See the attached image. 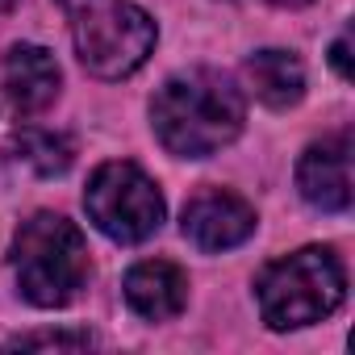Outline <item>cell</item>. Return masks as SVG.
I'll return each mask as SVG.
<instances>
[{"label": "cell", "mask_w": 355, "mask_h": 355, "mask_svg": "<svg viewBox=\"0 0 355 355\" xmlns=\"http://www.w3.org/2000/svg\"><path fill=\"white\" fill-rule=\"evenodd\" d=\"M63 71L46 46L17 42L0 51V117L5 121H30L46 113L59 101Z\"/></svg>", "instance_id": "obj_6"}, {"label": "cell", "mask_w": 355, "mask_h": 355, "mask_svg": "<svg viewBox=\"0 0 355 355\" xmlns=\"http://www.w3.org/2000/svg\"><path fill=\"white\" fill-rule=\"evenodd\" d=\"M347 46H351V34H338V42L330 46V63H334V71L343 80H351V55H347Z\"/></svg>", "instance_id": "obj_13"}, {"label": "cell", "mask_w": 355, "mask_h": 355, "mask_svg": "<svg viewBox=\"0 0 355 355\" xmlns=\"http://www.w3.org/2000/svg\"><path fill=\"white\" fill-rule=\"evenodd\" d=\"M347 297V268L330 247H301L272 259L255 280L259 313L272 330H301L326 322Z\"/></svg>", "instance_id": "obj_3"}, {"label": "cell", "mask_w": 355, "mask_h": 355, "mask_svg": "<svg viewBox=\"0 0 355 355\" xmlns=\"http://www.w3.org/2000/svg\"><path fill=\"white\" fill-rule=\"evenodd\" d=\"M13 5H17V0H0V13H9Z\"/></svg>", "instance_id": "obj_15"}, {"label": "cell", "mask_w": 355, "mask_h": 355, "mask_svg": "<svg viewBox=\"0 0 355 355\" xmlns=\"http://www.w3.org/2000/svg\"><path fill=\"white\" fill-rule=\"evenodd\" d=\"M268 5H276V9H305L309 0H268Z\"/></svg>", "instance_id": "obj_14"}, {"label": "cell", "mask_w": 355, "mask_h": 355, "mask_svg": "<svg viewBox=\"0 0 355 355\" xmlns=\"http://www.w3.org/2000/svg\"><path fill=\"white\" fill-rule=\"evenodd\" d=\"M297 193L322 214L351 209V130H334L297 159Z\"/></svg>", "instance_id": "obj_8"}, {"label": "cell", "mask_w": 355, "mask_h": 355, "mask_svg": "<svg viewBox=\"0 0 355 355\" xmlns=\"http://www.w3.org/2000/svg\"><path fill=\"white\" fill-rule=\"evenodd\" d=\"M80 63L96 80L134 76L155 51V21L134 0H59Z\"/></svg>", "instance_id": "obj_4"}, {"label": "cell", "mask_w": 355, "mask_h": 355, "mask_svg": "<svg viewBox=\"0 0 355 355\" xmlns=\"http://www.w3.org/2000/svg\"><path fill=\"white\" fill-rule=\"evenodd\" d=\"M84 209H88V222L121 247H134L159 234L167 214L159 184L130 159H109L92 171V180L84 189Z\"/></svg>", "instance_id": "obj_5"}, {"label": "cell", "mask_w": 355, "mask_h": 355, "mask_svg": "<svg viewBox=\"0 0 355 355\" xmlns=\"http://www.w3.org/2000/svg\"><path fill=\"white\" fill-rule=\"evenodd\" d=\"M259 218L251 209L247 197L230 193V189H201L197 197H189L180 230L197 251H230L243 247L255 234Z\"/></svg>", "instance_id": "obj_7"}, {"label": "cell", "mask_w": 355, "mask_h": 355, "mask_svg": "<svg viewBox=\"0 0 355 355\" xmlns=\"http://www.w3.org/2000/svg\"><path fill=\"white\" fill-rule=\"evenodd\" d=\"M17 347H92L88 334H38V338H17Z\"/></svg>", "instance_id": "obj_12"}, {"label": "cell", "mask_w": 355, "mask_h": 355, "mask_svg": "<svg viewBox=\"0 0 355 355\" xmlns=\"http://www.w3.org/2000/svg\"><path fill=\"white\" fill-rule=\"evenodd\" d=\"M88 243L63 214H34L13 234V276L30 305L63 309L88 284Z\"/></svg>", "instance_id": "obj_2"}, {"label": "cell", "mask_w": 355, "mask_h": 355, "mask_svg": "<svg viewBox=\"0 0 355 355\" xmlns=\"http://www.w3.org/2000/svg\"><path fill=\"white\" fill-rule=\"evenodd\" d=\"M247 101L226 71L193 67L163 80L150 101V125L167 155L209 159L243 134Z\"/></svg>", "instance_id": "obj_1"}, {"label": "cell", "mask_w": 355, "mask_h": 355, "mask_svg": "<svg viewBox=\"0 0 355 355\" xmlns=\"http://www.w3.org/2000/svg\"><path fill=\"white\" fill-rule=\"evenodd\" d=\"M125 305L146 322H171L189 305V272L171 259H142L125 272Z\"/></svg>", "instance_id": "obj_9"}, {"label": "cell", "mask_w": 355, "mask_h": 355, "mask_svg": "<svg viewBox=\"0 0 355 355\" xmlns=\"http://www.w3.org/2000/svg\"><path fill=\"white\" fill-rule=\"evenodd\" d=\"M13 150L21 163H30L38 175H63L76 159V146L67 134H55V130H42V125H26L13 134Z\"/></svg>", "instance_id": "obj_11"}, {"label": "cell", "mask_w": 355, "mask_h": 355, "mask_svg": "<svg viewBox=\"0 0 355 355\" xmlns=\"http://www.w3.org/2000/svg\"><path fill=\"white\" fill-rule=\"evenodd\" d=\"M243 80L251 88V96L268 109H293L305 96V67L293 51H255L243 63Z\"/></svg>", "instance_id": "obj_10"}]
</instances>
